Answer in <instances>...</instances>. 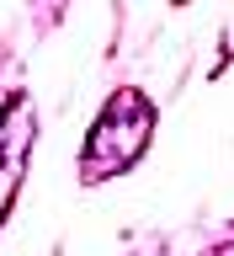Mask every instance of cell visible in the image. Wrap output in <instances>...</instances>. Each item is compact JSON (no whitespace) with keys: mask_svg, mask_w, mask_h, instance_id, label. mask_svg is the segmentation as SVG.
Wrapping results in <instances>:
<instances>
[{"mask_svg":"<svg viewBox=\"0 0 234 256\" xmlns=\"http://www.w3.org/2000/svg\"><path fill=\"white\" fill-rule=\"evenodd\" d=\"M149 123H155V112L144 102L139 91H123L101 112V123L91 134V150H85V182H101V176L123 171L139 160V150L149 144Z\"/></svg>","mask_w":234,"mask_h":256,"instance_id":"1","label":"cell"},{"mask_svg":"<svg viewBox=\"0 0 234 256\" xmlns=\"http://www.w3.org/2000/svg\"><path fill=\"white\" fill-rule=\"evenodd\" d=\"M32 144V107L27 96H11L0 112V214L11 208V192L21 182V155Z\"/></svg>","mask_w":234,"mask_h":256,"instance_id":"2","label":"cell"}]
</instances>
